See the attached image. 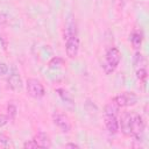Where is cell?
Returning a JSON list of instances; mask_svg holds the SVG:
<instances>
[{
	"instance_id": "obj_19",
	"label": "cell",
	"mask_w": 149,
	"mask_h": 149,
	"mask_svg": "<svg viewBox=\"0 0 149 149\" xmlns=\"http://www.w3.org/2000/svg\"><path fill=\"white\" fill-rule=\"evenodd\" d=\"M23 148L26 149H35V148H40L38 144L36 143V141L33 139V140H29V141H26L23 143Z\"/></svg>"
},
{
	"instance_id": "obj_24",
	"label": "cell",
	"mask_w": 149,
	"mask_h": 149,
	"mask_svg": "<svg viewBox=\"0 0 149 149\" xmlns=\"http://www.w3.org/2000/svg\"><path fill=\"white\" fill-rule=\"evenodd\" d=\"M114 1H115V3L118 5V7H119V8H122V7H123L125 0H114Z\"/></svg>"
},
{
	"instance_id": "obj_8",
	"label": "cell",
	"mask_w": 149,
	"mask_h": 149,
	"mask_svg": "<svg viewBox=\"0 0 149 149\" xmlns=\"http://www.w3.org/2000/svg\"><path fill=\"white\" fill-rule=\"evenodd\" d=\"M104 121L106 129L109 134L114 135L119 132V118L118 114H104Z\"/></svg>"
},
{
	"instance_id": "obj_7",
	"label": "cell",
	"mask_w": 149,
	"mask_h": 149,
	"mask_svg": "<svg viewBox=\"0 0 149 149\" xmlns=\"http://www.w3.org/2000/svg\"><path fill=\"white\" fill-rule=\"evenodd\" d=\"M7 83H8V87L14 92H20L23 87L22 78H21V76L16 69H13L9 72L8 78H7Z\"/></svg>"
},
{
	"instance_id": "obj_3",
	"label": "cell",
	"mask_w": 149,
	"mask_h": 149,
	"mask_svg": "<svg viewBox=\"0 0 149 149\" xmlns=\"http://www.w3.org/2000/svg\"><path fill=\"white\" fill-rule=\"evenodd\" d=\"M113 100L121 108V107H130L136 105L139 98L134 92H121L118 95H115Z\"/></svg>"
},
{
	"instance_id": "obj_17",
	"label": "cell",
	"mask_w": 149,
	"mask_h": 149,
	"mask_svg": "<svg viewBox=\"0 0 149 149\" xmlns=\"http://www.w3.org/2000/svg\"><path fill=\"white\" fill-rule=\"evenodd\" d=\"M147 76H148L147 68H139V69H136V78L139 80H146Z\"/></svg>"
},
{
	"instance_id": "obj_14",
	"label": "cell",
	"mask_w": 149,
	"mask_h": 149,
	"mask_svg": "<svg viewBox=\"0 0 149 149\" xmlns=\"http://www.w3.org/2000/svg\"><path fill=\"white\" fill-rule=\"evenodd\" d=\"M133 63H134V65H135V68L136 69H139V68H147L146 66V64H147V61H146V58H144V56L141 54V52H135V55H134V59H133Z\"/></svg>"
},
{
	"instance_id": "obj_11",
	"label": "cell",
	"mask_w": 149,
	"mask_h": 149,
	"mask_svg": "<svg viewBox=\"0 0 149 149\" xmlns=\"http://www.w3.org/2000/svg\"><path fill=\"white\" fill-rule=\"evenodd\" d=\"M34 140L36 141V143L38 144L40 148H50L51 147V141H50V137L49 135L43 132V130H40L36 133V135L34 136Z\"/></svg>"
},
{
	"instance_id": "obj_6",
	"label": "cell",
	"mask_w": 149,
	"mask_h": 149,
	"mask_svg": "<svg viewBox=\"0 0 149 149\" xmlns=\"http://www.w3.org/2000/svg\"><path fill=\"white\" fill-rule=\"evenodd\" d=\"M80 48V41L78 35H73L71 37L65 38V52L69 58H76L78 56Z\"/></svg>"
},
{
	"instance_id": "obj_15",
	"label": "cell",
	"mask_w": 149,
	"mask_h": 149,
	"mask_svg": "<svg viewBox=\"0 0 149 149\" xmlns=\"http://www.w3.org/2000/svg\"><path fill=\"white\" fill-rule=\"evenodd\" d=\"M63 64H64V59L61 58V57H58V56H56V57H52V58L49 61L48 66H49L50 69H59Z\"/></svg>"
},
{
	"instance_id": "obj_5",
	"label": "cell",
	"mask_w": 149,
	"mask_h": 149,
	"mask_svg": "<svg viewBox=\"0 0 149 149\" xmlns=\"http://www.w3.org/2000/svg\"><path fill=\"white\" fill-rule=\"evenodd\" d=\"M52 121H54V125L62 132V133H70L71 132V121L69 119L68 115L63 114V113H59V112H55L52 114Z\"/></svg>"
},
{
	"instance_id": "obj_10",
	"label": "cell",
	"mask_w": 149,
	"mask_h": 149,
	"mask_svg": "<svg viewBox=\"0 0 149 149\" xmlns=\"http://www.w3.org/2000/svg\"><path fill=\"white\" fill-rule=\"evenodd\" d=\"M73 35H78L77 23L72 16H69V19L65 22V28H64V40L68 37H71Z\"/></svg>"
},
{
	"instance_id": "obj_16",
	"label": "cell",
	"mask_w": 149,
	"mask_h": 149,
	"mask_svg": "<svg viewBox=\"0 0 149 149\" xmlns=\"http://www.w3.org/2000/svg\"><path fill=\"white\" fill-rule=\"evenodd\" d=\"M0 147L1 148H9V147H13L12 142H10V139L8 136H6L5 134H0Z\"/></svg>"
},
{
	"instance_id": "obj_21",
	"label": "cell",
	"mask_w": 149,
	"mask_h": 149,
	"mask_svg": "<svg viewBox=\"0 0 149 149\" xmlns=\"http://www.w3.org/2000/svg\"><path fill=\"white\" fill-rule=\"evenodd\" d=\"M9 120H10V119H9V116H8V115L0 114V127H3L5 125H7Z\"/></svg>"
},
{
	"instance_id": "obj_12",
	"label": "cell",
	"mask_w": 149,
	"mask_h": 149,
	"mask_svg": "<svg viewBox=\"0 0 149 149\" xmlns=\"http://www.w3.org/2000/svg\"><path fill=\"white\" fill-rule=\"evenodd\" d=\"M56 92L58 94V97L62 99V101H64L65 104L70 105V106H74V101H73V98L71 95V93H69L68 90L63 88V87H58L56 88Z\"/></svg>"
},
{
	"instance_id": "obj_4",
	"label": "cell",
	"mask_w": 149,
	"mask_h": 149,
	"mask_svg": "<svg viewBox=\"0 0 149 149\" xmlns=\"http://www.w3.org/2000/svg\"><path fill=\"white\" fill-rule=\"evenodd\" d=\"M146 128V122L144 119L141 115H134L132 118V129H130V135L134 136L136 141H142L143 139V133Z\"/></svg>"
},
{
	"instance_id": "obj_1",
	"label": "cell",
	"mask_w": 149,
	"mask_h": 149,
	"mask_svg": "<svg viewBox=\"0 0 149 149\" xmlns=\"http://www.w3.org/2000/svg\"><path fill=\"white\" fill-rule=\"evenodd\" d=\"M120 61H121L120 50L116 47L108 48V50L106 51V55H105V62L102 64V68H104L105 72L107 74L114 72L115 69L118 68V65L120 64Z\"/></svg>"
},
{
	"instance_id": "obj_9",
	"label": "cell",
	"mask_w": 149,
	"mask_h": 149,
	"mask_svg": "<svg viewBox=\"0 0 149 149\" xmlns=\"http://www.w3.org/2000/svg\"><path fill=\"white\" fill-rule=\"evenodd\" d=\"M132 118L133 115L128 112H125L121 118L119 119V130L122 132L123 135L129 136L130 135V129H132Z\"/></svg>"
},
{
	"instance_id": "obj_2",
	"label": "cell",
	"mask_w": 149,
	"mask_h": 149,
	"mask_svg": "<svg viewBox=\"0 0 149 149\" xmlns=\"http://www.w3.org/2000/svg\"><path fill=\"white\" fill-rule=\"evenodd\" d=\"M26 91L34 99H41L45 94L43 84L36 78H28L26 80Z\"/></svg>"
},
{
	"instance_id": "obj_18",
	"label": "cell",
	"mask_w": 149,
	"mask_h": 149,
	"mask_svg": "<svg viewBox=\"0 0 149 149\" xmlns=\"http://www.w3.org/2000/svg\"><path fill=\"white\" fill-rule=\"evenodd\" d=\"M16 111H17V108H16V106H15L14 104H8V106H7V112H8L9 119H14V118H15Z\"/></svg>"
},
{
	"instance_id": "obj_13",
	"label": "cell",
	"mask_w": 149,
	"mask_h": 149,
	"mask_svg": "<svg viewBox=\"0 0 149 149\" xmlns=\"http://www.w3.org/2000/svg\"><path fill=\"white\" fill-rule=\"evenodd\" d=\"M129 40H130V43H132L133 48L139 49V48L141 47V44H142L143 35H142V33H141L140 30H136V29H135V30L132 31V34H130V36H129Z\"/></svg>"
},
{
	"instance_id": "obj_22",
	"label": "cell",
	"mask_w": 149,
	"mask_h": 149,
	"mask_svg": "<svg viewBox=\"0 0 149 149\" xmlns=\"http://www.w3.org/2000/svg\"><path fill=\"white\" fill-rule=\"evenodd\" d=\"M7 21H8L7 15H6V14H0V27L5 26V24L7 23Z\"/></svg>"
},
{
	"instance_id": "obj_20",
	"label": "cell",
	"mask_w": 149,
	"mask_h": 149,
	"mask_svg": "<svg viewBox=\"0 0 149 149\" xmlns=\"http://www.w3.org/2000/svg\"><path fill=\"white\" fill-rule=\"evenodd\" d=\"M7 72H8V66H7V64L3 63V62H0V77L7 74Z\"/></svg>"
},
{
	"instance_id": "obj_23",
	"label": "cell",
	"mask_w": 149,
	"mask_h": 149,
	"mask_svg": "<svg viewBox=\"0 0 149 149\" xmlns=\"http://www.w3.org/2000/svg\"><path fill=\"white\" fill-rule=\"evenodd\" d=\"M65 148H76V149H79L80 147L78 144H76V143H66L65 144Z\"/></svg>"
}]
</instances>
